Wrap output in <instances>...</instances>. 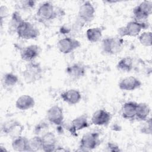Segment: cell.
Returning a JSON list of instances; mask_svg holds the SVG:
<instances>
[{
  "label": "cell",
  "instance_id": "obj_1",
  "mask_svg": "<svg viewBox=\"0 0 152 152\" xmlns=\"http://www.w3.org/2000/svg\"><path fill=\"white\" fill-rule=\"evenodd\" d=\"M43 77V69L38 62H28L23 71V77L27 84L34 83L39 81Z\"/></svg>",
  "mask_w": 152,
  "mask_h": 152
},
{
  "label": "cell",
  "instance_id": "obj_2",
  "mask_svg": "<svg viewBox=\"0 0 152 152\" xmlns=\"http://www.w3.org/2000/svg\"><path fill=\"white\" fill-rule=\"evenodd\" d=\"M124 40L119 37H111L104 39L102 43L103 51L108 55H116L122 49Z\"/></svg>",
  "mask_w": 152,
  "mask_h": 152
},
{
  "label": "cell",
  "instance_id": "obj_3",
  "mask_svg": "<svg viewBox=\"0 0 152 152\" xmlns=\"http://www.w3.org/2000/svg\"><path fill=\"white\" fill-rule=\"evenodd\" d=\"M152 12V2L144 1L133 10L134 21L140 23H147V19Z\"/></svg>",
  "mask_w": 152,
  "mask_h": 152
},
{
  "label": "cell",
  "instance_id": "obj_4",
  "mask_svg": "<svg viewBox=\"0 0 152 152\" xmlns=\"http://www.w3.org/2000/svg\"><path fill=\"white\" fill-rule=\"evenodd\" d=\"M16 33L19 38L24 40H31L37 38L40 32L31 23L23 20L18 26Z\"/></svg>",
  "mask_w": 152,
  "mask_h": 152
},
{
  "label": "cell",
  "instance_id": "obj_5",
  "mask_svg": "<svg viewBox=\"0 0 152 152\" xmlns=\"http://www.w3.org/2000/svg\"><path fill=\"white\" fill-rule=\"evenodd\" d=\"M148 27V23H140L135 21L128 22L126 25L119 29V35L122 38L125 36L137 37L142 30L146 29Z\"/></svg>",
  "mask_w": 152,
  "mask_h": 152
},
{
  "label": "cell",
  "instance_id": "obj_6",
  "mask_svg": "<svg viewBox=\"0 0 152 152\" xmlns=\"http://www.w3.org/2000/svg\"><path fill=\"white\" fill-rule=\"evenodd\" d=\"M58 11L55 7L49 2L41 4L36 12L37 17L42 21H50L58 16Z\"/></svg>",
  "mask_w": 152,
  "mask_h": 152
},
{
  "label": "cell",
  "instance_id": "obj_7",
  "mask_svg": "<svg viewBox=\"0 0 152 152\" xmlns=\"http://www.w3.org/2000/svg\"><path fill=\"white\" fill-rule=\"evenodd\" d=\"M99 144V134L97 132H90L82 137L79 148L81 151H90L96 148Z\"/></svg>",
  "mask_w": 152,
  "mask_h": 152
},
{
  "label": "cell",
  "instance_id": "obj_8",
  "mask_svg": "<svg viewBox=\"0 0 152 152\" xmlns=\"http://www.w3.org/2000/svg\"><path fill=\"white\" fill-rule=\"evenodd\" d=\"M23 130L24 127L22 124L15 119L5 121L1 126L2 132L4 134L9 135L13 138L21 135Z\"/></svg>",
  "mask_w": 152,
  "mask_h": 152
},
{
  "label": "cell",
  "instance_id": "obj_9",
  "mask_svg": "<svg viewBox=\"0 0 152 152\" xmlns=\"http://www.w3.org/2000/svg\"><path fill=\"white\" fill-rule=\"evenodd\" d=\"M95 8L89 1L84 2L80 6L78 12V18L83 23H88L94 18Z\"/></svg>",
  "mask_w": 152,
  "mask_h": 152
},
{
  "label": "cell",
  "instance_id": "obj_10",
  "mask_svg": "<svg viewBox=\"0 0 152 152\" xmlns=\"http://www.w3.org/2000/svg\"><path fill=\"white\" fill-rule=\"evenodd\" d=\"M80 46L81 43L78 40L69 37L60 39L57 44L59 51L64 54L70 53Z\"/></svg>",
  "mask_w": 152,
  "mask_h": 152
},
{
  "label": "cell",
  "instance_id": "obj_11",
  "mask_svg": "<svg viewBox=\"0 0 152 152\" xmlns=\"http://www.w3.org/2000/svg\"><path fill=\"white\" fill-rule=\"evenodd\" d=\"M46 117L48 121L53 125L59 126L62 125L64 120V115L62 108L58 105H53L47 111Z\"/></svg>",
  "mask_w": 152,
  "mask_h": 152
},
{
  "label": "cell",
  "instance_id": "obj_12",
  "mask_svg": "<svg viewBox=\"0 0 152 152\" xmlns=\"http://www.w3.org/2000/svg\"><path fill=\"white\" fill-rule=\"evenodd\" d=\"M41 138L43 142V151L46 152L56 151L57 139L53 132L47 131L42 134Z\"/></svg>",
  "mask_w": 152,
  "mask_h": 152
},
{
  "label": "cell",
  "instance_id": "obj_13",
  "mask_svg": "<svg viewBox=\"0 0 152 152\" xmlns=\"http://www.w3.org/2000/svg\"><path fill=\"white\" fill-rule=\"evenodd\" d=\"M110 113L104 109H99L92 115L91 123L96 126L107 125L110 121Z\"/></svg>",
  "mask_w": 152,
  "mask_h": 152
},
{
  "label": "cell",
  "instance_id": "obj_14",
  "mask_svg": "<svg viewBox=\"0 0 152 152\" xmlns=\"http://www.w3.org/2000/svg\"><path fill=\"white\" fill-rule=\"evenodd\" d=\"M142 85L141 81L135 77L129 76L123 78L119 83V88L123 91H134Z\"/></svg>",
  "mask_w": 152,
  "mask_h": 152
},
{
  "label": "cell",
  "instance_id": "obj_15",
  "mask_svg": "<svg viewBox=\"0 0 152 152\" xmlns=\"http://www.w3.org/2000/svg\"><path fill=\"white\" fill-rule=\"evenodd\" d=\"M85 66L81 63H74L66 68L67 75L72 80H77L83 78L86 74Z\"/></svg>",
  "mask_w": 152,
  "mask_h": 152
},
{
  "label": "cell",
  "instance_id": "obj_16",
  "mask_svg": "<svg viewBox=\"0 0 152 152\" xmlns=\"http://www.w3.org/2000/svg\"><path fill=\"white\" fill-rule=\"evenodd\" d=\"M40 48L38 45H31L25 47L21 52L20 56L23 60L27 62L34 61L39 55Z\"/></svg>",
  "mask_w": 152,
  "mask_h": 152
},
{
  "label": "cell",
  "instance_id": "obj_17",
  "mask_svg": "<svg viewBox=\"0 0 152 152\" xmlns=\"http://www.w3.org/2000/svg\"><path fill=\"white\" fill-rule=\"evenodd\" d=\"M61 97L68 104L74 105L80 102L81 99V94L78 90L69 89L62 93Z\"/></svg>",
  "mask_w": 152,
  "mask_h": 152
},
{
  "label": "cell",
  "instance_id": "obj_18",
  "mask_svg": "<svg viewBox=\"0 0 152 152\" xmlns=\"http://www.w3.org/2000/svg\"><path fill=\"white\" fill-rule=\"evenodd\" d=\"M88 126V117L86 115L84 114L75 118L71 121L69 130L71 133L75 134L77 131L86 128Z\"/></svg>",
  "mask_w": 152,
  "mask_h": 152
},
{
  "label": "cell",
  "instance_id": "obj_19",
  "mask_svg": "<svg viewBox=\"0 0 152 152\" xmlns=\"http://www.w3.org/2000/svg\"><path fill=\"white\" fill-rule=\"evenodd\" d=\"M35 100L33 97L28 94L20 96L15 102V107L20 110H27L33 107Z\"/></svg>",
  "mask_w": 152,
  "mask_h": 152
},
{
  "label": "cell",
  "instance_id": "obj_20",
  "mask_svg": "<svg viewBox=\"0 0 152 152\" xmlns=\"http://www.w3.org/2000/svg\"><path fill=\"white\" fill-rule=\"evenodd\" d=\"M137 103L132 101L125 102L122 106V116L125 119H133L135 118Z\"/></svg>",
  "mask_w": 152,
  "mask_h": 152
},
{
  "label": "cell",
  "instance_id": "obj_21",
  "mask_svg": "<svg viewBox=\"0 0 152 152\" xmlns=\"http://www.w3.org/2000/svg\"><path fill=\"white\" fill-rule=\"evenodd\" d=\"M28 139L21 135L14 138L11 143L12 149L16 151H28Z\"/></svg>",
  "mask_w": 152,
  "mask_h": 152
},
{
  "label": "cell",
  "instance_id": "obj_22",
  "mask_svg": "<svg viewBox=\"0 0 152 152\" xmlns=\"http://www.w3.org/2000/svg\"><path fill=\"white\" fill-rule=\"evenodd\" d=\"M150 113V107L145 103H137L135 118L141 121H144L148 118Z\"/></svg>",
  "mask_w": 152,
  "mask_h": 152
},
{
  "label": "cell",
  "instance_id": "obj_23",
  "mask_svg": "<svg viewBox=\"0 0 152 152\" xmlns=\"http://www.w3.org/2000/svg\"><path fill=\"white\" fill-rule=\"evenodd\" d=\"M103 29L101 27H96L90 28L87 30L86 35L87 40L92 43L99 42L102 37Z\"/></svg>",
  "mask_w": 152,
  "mask_h": 152
},
{
  "label": "cell",
  "instance_id": "obj_24",
  "mask_svg": "<svg viewBox=\"0 0 152 152\" xmlns=\"http://www.w3.org/2000/svg\"><path fill=\"white\" fill-rule=\"evenodd\" d=\"M133 59L130 56H126L120 59L117 65V68L123 72H129L133 68Z\"/></svg>",
  "mask_w": 152,
  "mask_h": 152
},
{
  "label": "cell",
  "instance_id": "obj_25",
  "mask_svg": "<svg viewBox=\"0 0 152 152\" xmlns=\"http://www.w3.org/2000/svg\"><path fill=\"white\" fill-rule=\"evenodd\" d=\"M43 142L41 136L35 135L28 140V151H37L42 150Z\"/></svg>",
  "mask_w": 152,
  "mask_h": 152
},
{
  "label": "cell",
  "instance_id": "obj_26",
  "mask_svg": "<svg viewBox=\"0 0 152 152\" xmlns=\"http://www.w3.org/2000/svg\"><path fill=\"white\" fill-rule=\"evenodd\" d=\"M18 81V78L17 75L8 72L6 73L2 78V83L7 87H12L15 86Z\"/></svg>",
  "mask_w": 152,
  "mask_h": 152
},
{
  "label": "cell",
  "instance_id": "obj_27",
  "mask_svg": "<svg viewBox=\"0 0 152 152\" xmlns=\"http://www.w3.org/2000/svg\"><path fill=\"white\" fill-rule=\"evenodd\" d=\"M23 21L20 13L18 11H15L12 13L11 21L10 22L9 29L11 31H14L16 33L17 28L19 24Z\"/></svg>",
  "mask_w": 152,
  "mask_h": 152
},
{
  "label": "cell",
  "instance_id": "obj_28",
  "mask_svg": "<svg viewBox=\"0 0 152 152\" xmlns=\"http://www.w3.org/2000/svg\"><path fill=\"white\" fill-rule=\"evenodd\" d=\"M138 40L141 45L145 47L151 46V32L144 31L138 37Z\"/></svg>",
  "mask_w": 152,
  "mask_h": 152
},
{
  "label": "cell",
  "instance_id": "obj_29",
  "mask_svg": "<svg viewBox=\"0 0 152 152\" xmlns=\"http://www.w3.org/2000/svg\"><path fill=\"white\" fill-rule=\"evenodd\" d=\"M144 122L145 123L141 127L140 131L142 134L150 135L151 133V119L149 118Z\"/></svg>",
  "mask_w": 152,
  "mask_h": 152
},
{
  "label": "cell",
  "instance_id": "obj_30",
  "mask_svg": "<svg viewBox=\"0 0 152 152\" xmlns=\"http://www.w3.org/2000/svg\"><path fill=\"white\" fill-rule=\"evenodd\" d=\"M48 128V125L45 122H40L35 127V129H34V132H35V134L37 135H39V134L42 133V131L43 132V134L47 131H45Z\"/></svg>",
  "mask_w": 152,
  "mask_h": 152
},
{
  "label": "cell",
  "instance_id": "obj_31",
  "mask_svg": "<svg viewBox=\"0 0 152 152\" xmlns=\"http://www.w3.org/2000/svg\"><path fill=\"white\" fill-rule=\"evenodd\" d=\"M8 15V10L5 5H1L0 7V18L1 24H2L3 20L7 18Z\"/></svg>",
  "mask_w": 152,
  "mask_h": 152
},
{
  "label": "cell",
  "instance_id": "obj_32",
  "mask_svg": "<svg viewBox=\"0 0 152 152\" xmlns=\"http://www.w3.org/2000/svg\"><path fill=\"white\" fill-rule=\"evenodd\" d=\"M106 151H119V146L113 142H108L106 145Z\"/></svg>",
  "mask_w": 152,
  "mask_h": 152
},
{
  "label": "cell",
  "instance_id": "obj_33",
  "mask_svg": "<svg viewBox=\"0 0 152 152\" xmlns=\"http://www.w3.org/2000/svg\"><path fill=\"white\" fill-rule=\"evenodd\" d=\"M21 5L27 8H31L34 6L35 2L33 1H22Z\"/></svg>",
  "mask_w": 152,
  "mask_h": 152
}]
</instances>
